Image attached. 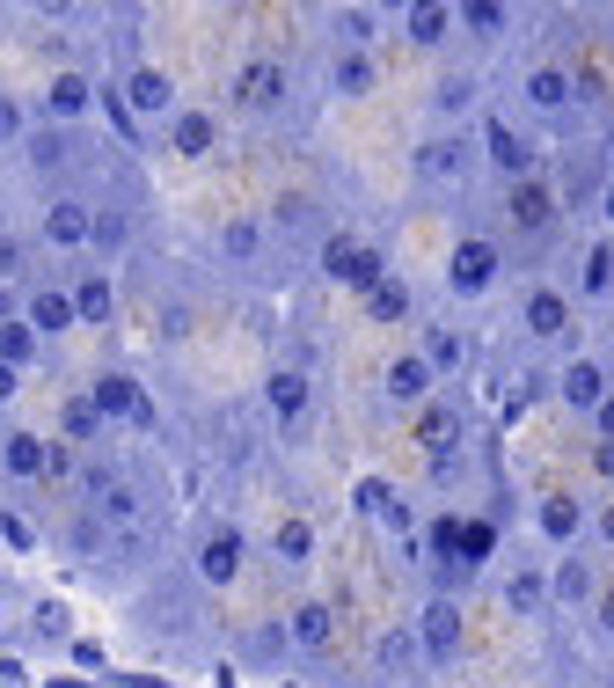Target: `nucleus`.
Listing matches in <instances>:
<instances>
[{
  "mask_svg": "<svg viewBox=\"0 0 614 688\" xmlns=\"http://www.w3.org/2000/svg\"><path fill=\"white\" fill-rule=\"evenodd\" d=\"M234 103L242 110H279L285 103V67L279 59H249V67L234 73Z\"/></svg>",
  "mask_w": 614,
  "mask_h": 688,
  "instance_id": "nucleus-1",
  "label": "nucleus"
},
{
  "mask_svg": "<svg viewBox=\"0 0 614 688\" xmlns=\"http://www.w3.org/2000/svg\"><path fill=\"white\" fill-rule=\"evenodd\" d=\"M242 557H249L242 535H234V528H212L205 549H198V579H205V586H234V579H242Z\"/></svg>",
  "mask_w": 614,
  "mask_h": 688,
  "instance_id": "nucleus-2",
  "label": "nucleus"
},
{
  "mask_svg": "<svg viewBox=\"0 0 614 688\" xmlns=\"http://www.w3.org/2000/svg\"><path fill=\"white\" fill-rule=\"evenodd\" d=\"M44 242H52V249L95 242V206H81V198H52V206H44Z\"/></svg>",
  "mask_w": 614,
  "mask_h": 688,
  "instance_id": "nucleus-3",
  "label": "nucleus"
},
{
  "mask_svg": "<svg viewBox=\"0 0 614 688\" xmlns=\"http://www.w3.org/2000/svg\"><path fill=\"white\" fill-rule=\"evenodd\" d=\"M491 279H497V242L469 235V242L454 249V265H446V286H454V293H483Z\"/></svg>",
  "mask_w": 614,
  "mask_h": 688,
  "instance_id": "nucleus-4",
  "label": "nucleus"
},
{
  "mask_svg": "<svg viewBox=\"0 0 614 688\" xmlns=\"http://www.w3.org/2000/svg\"><path fill=\"white\" fill-rule=\"evenodd\" d=\"M483 147H491V161L505 169L512 183H526V177H534V140H520V132H512L505 118H491V124H483Z\"/></svg>",
  "mask_w": 614,
  "mask_h": 688,
  "instance_id": "nucleus-5",
  "label": "nucleus"
},
{
  "mask_svg": "<svg viewBox=\"0 0 614 688\" xmlns=\"http://www.w3.org/2000/svg\"><path fill=\"white\" fill-rule=\"evenodd\" d=\"M124 110H140V118H169V110H175V81L161 67H140L132 81H124Z\"/></svg>",
  "mask_w": 614,
  "mask_h": 688,
  "instance_id": "nucleus-6",
  "label": "nucleus"
},
{
  "mask_svg": "<svg viewBox=\"0 0 614 688\" xmlns=\"http://www.w3.org/2000/svg\"><path fill=\"white\" fill-rule=\"evenodd\" d=\"M556 389H563V403H571V410H600V403H607V373H600L593 367V359H571V367H563L556 373Z\"/></svg>",
  "mask_w": 614,
  "mask_h": 688,
  "instance_id": "nucleus-7",
  "label": "nucleus"
},
{
  "mask_svg": "<svg viewBox=\"0 0 614 688\" xmlns=\"http://www.w3.org/2000/svg\"><path fill=\"white\" fill-rule=\"evenodd\" d=\"M424 652H432L439 667H446V659L461 652V608H454L446 594H439L432 608H424Z\"/></svg>",
  "mask_w": 614,
  "mask_h": 688,
  "instance_id": "nucleus-8",
  "label": "nucleus"
},
{
  "mask_svg": "<svg viewBox=\"0 0 614 688\" xmlns=\"http://www.w3.org/2000/svg\"><path fill=\"white\" fill-rule=\"evenodd\" d=\"M469 140H424L417 147V177H432V183H454V177H469Z\"/></svg>",
  "mask_w": 614,
  "mask_h": 688,
  "instance_id": "nucleus-9",
  "label": "nucleus"
},
{
  "mask_svg": "<svg viewBox=\"0 0 614 688\" xmlns=\"http://www.w3.org/2000/svg\"><path fill=\"white\" fill-rule=\"evenodd\" d=\"M212 140H220V124L205 118V110H175V124H169V147L183 161H198V154H212Z\"/></svg>",
  "mask_w": 614,
  "mask_h": 688,
  "instance_id": "nucleus-10",
  "label": "nucleus"
},
{
  "mask_svg": "<svg viewBox=\"0 0 614 688\" xmlns=\"http://www.w3.org/2000/svg\"><path fill=\"white\" fill-rule=\"evenodd\" d=\"M263 403H271V418H279V425H293L300 410H308V373L279 367V373H271V381H263Z\"/></svg>",
  "mask_w": 614,
  "mask_h": 688,
  "instance_id": "nucleus-11",
  "label": "nucleus"
},
{
  "mask_svg": "<svg viewBox=\"0 0 614 688\" xmlns=\"http://www.w3.org/2000/svg\"><path fill=\"white\" fill-rule=\"evenodd\" d=\"M520 322H526V337H563V330H571V300L542 286V293H526V316Z\"/></svg>",
  "mask_w": 614,
  "mask_h": 688,
  "instance_id": "nucleus-12",
  "label": "nucleus"
},
{
  "mask_svg": "<svg viewBox=\"0 0 614 688\" xmlns=\"http://www.w3.org/2000/svg\"><path fill=\"white\" fill-rule=\"evenodd\" d=\"M22 322H30V330L37 337H44V330H73V322H81V308H73V293H59V286H44V293H37L30 300V316H22Z\"/></svg>",
  "mask_w": 614,
  "mask_h": 688,
  "instance_id": "nucleus-13",
  "label": "nucleus"
},
{
  "mask_svg": "<svg viewBox=\"0 0 614 688\" xmlns=\"http://www.w3.org/2000/svg\"><path fill=\"white\" fill-rule=\"evenodd\" d=\"M548 220H556V198L542 191V183L526 177V183H512V228H526V235H542Z\"/></svg>",
  "mask_w": 614,
  "mask_h": 688,
  "instance_id": "nucleus-14",
  "label": "nucleus"
},
{
  "mask_svg": "<svg viewBox=\"0 0 614 688\" xmlns=\"http://www.w3.org/2000/svg\"><path fill=\"white\" fill-rule=\"evenodd\" d=\"M424 389H432V359L410 352L387 367V403H424Z\"/></svg>",
  "mask_w": 614,
  "mask_h": 688,
  "instance_id": "nucleus-15",
  "label": "nucleus"
},
{
  "mask_svg": "<svg viewBox=\"0 0 614 688\" xmlns=\"http://www.w3.org/2000/svg\"><path fill=\"white\" fill-rule=\"evenodd\" d=\"M330 637H336V608H322V600L293 608V645L300 652H330Z\"/></svg>",
  "mask_w": 614,
  "mask_h": 688,
  "instance_id": "nucleus-16",
  "label": "nucleus"
},
{
  "mask_svg": "<svg viewBox=\"0 0 614 688\" xmlns=\"http://www.w3.org/2000/svg\"><path fill=\"white\" fill-rule=\"evenodd\" d=\"M95 410H103V418H147V396L132 389V381H124V373H103V381H95Z\"/></svg>",
  "mask_w": 614,
  "mask_h": 688,
  "instance_id": "nucleus-17",
  "label": "nucleus"
},
{
  "mask_svg": "<svg viewBox=\"0 0 614 688\" xmlns=\"http://www.w3.org/2000/svg\"><path fill=\"white\" fill-rule=\"evenodd\" d=\"M0 461H8V477H52V447L37 440V432H16V440L0 447Z\"/></svg>",
  "mask_w": 614,
  "mask_h": 688,
  "instance_id": "nucleus-18",
  "label": "nucleus"
},
{
  "mask_svg": "<svg viewBox=\"0 0 614 688\" xmlns=\"http://www.w3.org/2000/svg\"><path fill=\"white\" fill-rule=\"evenodd\" d=\"M461 432V410L454 403H424L417 410V447H432V455H446V440Z\"/></svg>",
  "mask_w": 614,
  "mask_h": 688,
  "instance_id": "nucleus-19",
  "label": "nucleus"
},
{
  "mask_svg": "<svg viewBox=\"0 0 614 688\" xmlns=\"http://www.w3.org/2000/svg\"><path fill=\"white\" fill-rule=\"evenodd\" d=\"M526 103H534V110H563V103H571V73H563V67H534V73H526Z\"/></svg>",
  "mask_w": 614,
  "mask_h": 688,
  "instance_id": "nucleus-20",
  "label": "nucleus"
},
{
  "mask_svg": "<svg viewBox=\"0 0 614 688\" xmlns=\"http://www.w3.org/2000/svg\"><path fill=\"white\" fill-rule=\"evenodd\" d=\"M403 30H410V44H439V37L454 30V8H439V0H417L403 16Z\"/></svg>",
  "mask_w": 614,
  "mask_h": 688,
  "instance_id": "nucleus-21",
  "label": "nucleus"
},
{
  "mask_svg": "<svg viewBox=\"0 0 614 688\" xmlns=\"http://www.w3.org/2000/svg\"><path fill=\"white\" fill-rule=\"evenodd\" d=\"M88 96H95V89H88L81 73H52V89H44V110H52V118H81Z\"/></svg>",
  "mask_w": 614,
  "mask_h": 688,
  "instance_id": "nucleus-22",
  "label": "nucleus"
},
{
  "mask_svg": "<svg viewBox=\"0 0 614 688\" xmlns=\"http://www.w3.org/2000/svg\"><path fill=\"white\" fill-rule=\"evenodd\" d=\"M73 308H81V322H110L118 293H110V279H103V271H88V279L73 286Z\"/></svg>",
  "mask_w": 614,
  "mask_h": 688,
  "instance_id": "nucleus-23",
  "label": "nucleus"
},
{
  "mask_svg": "<svg viewBox=\"0 0 614 688\" xmlns=\"http://www.w3.org/2000/svg\"><path fill=\"white\" fill-rule=\"evenodd\" d=\"M359 257H366V242H351V235H330V242H322V279L351 286V271H359Z\"/></svg>",
  "mask_w": 614,
  "mask_h": 688,
  "instance_id": "nucleus-24",
  "label": "nucleus"
},
{
  "mask_svg": "<svg viewBox=\"0 0 614 688\" xmlns=\"http://www.w3.org/2000/svg\"><path fill=\"white\" fill-rule=\"evenodd\" d=\"M578 520H585V512H578V498H542V535H548V542H571V535H578Z\"/></svg>",
  "mask_w": 614,
  "mask_h": 688,
  "instance_id": "nucleus-25",
  "label": "nucleus"
},
{
  "mask_svg": "<svg viewBox=\"0 0 614 688\" xmlns=\"http://www.w3.org/2000/svg\"><path fill=\"white\" fill-rule=\"evenodd\" d=\"M424 359H432V373H461L469 367V345H461V330H432L424 337Z\"/></svg>",
  "mask_w": 614,
  "mask_h": 688,
  "instance_id": "nucleus-26",
  "label": "nucleus"
},
{
  "mask_svg": "<svg viewBox=\"0 0 614 688\" xmlns=\"http://www.w3.org/2000/svg\"><path fill=\"white\" fill-rule=\"evenodd\" d=\"M59 425H67V440H95L103 432V410H95V396H67Z\"/></svg>",
  "mask_w": 614,
  "mask_h": 688,
  "instance_id": "nucleus-27",
  "label": "nucleus"
},
{
  "mask_svg": "<svg viewBox=\"0 0 614 688\" xmlns=\"http://www.w3.org/2000/svg\"><path fill=\"white\" fill-rule=\"evenodd\" d=\"M271 549H279V565H308V549H315V528H308V520H279Z\"/></svg>",
  "mask_w": 614,
  "mask_h": 688,
  "instance_id": "nucleus-28",
  "label": "nucleus"
},
{
  "mask_svg": "<svg viewBox=\"0 0 614 688\" xmlns=\"http://www.w3.org/2000/svg\"><path fill=\"white\" fill-rule=\"evenodd\" d=\"M37 359V330L30 322H0V367H30Z\"/></svg>",
  "mask_w": 614,
  "mask_h": 688,
  "instance_id": "nucleus-29",
  "label": "nucleus"
},
{
  "mask_svg": "<svg viewBox=\"0 0 614 688\" xmlns=\"http://www.w3.org/2000/svg\"><path fill=\"white\" fill-rule=\"evenodd\" d=\"M548 600V586H542V571H512L505 579V608H520V616H534Z\"/></svg>",
  "mask_w": 614,
  "mask_h": 688,
  "instance_id": "nucleus-30",
  "label": "nucleus"
},
{
  "mask_svg": "<svg viewBox=\"0 0 614 688\" xmlns=\"http://www.w3.org/2000/svg\"><path fill=\"white\" fill-rule=\"evenodd\" d=\"M366 308H373V322H403V316H410V286H403V279L373 286V293H366Z\"/></svg>",
  "mask_w": 614,
  "mask_h": 688,
  "instance_id": "nucleus-31",
  "label": "nucleus"
},
{
  "mask_svg": "<svg viewBox=\"0 0 614 688\" xmlns=\"http://www.w3.org/2000/svg\"><path fill=\"white\" fill-rule=\"evenodd\" d=\"M366 89H373L366 52H336V96H366Z\"/></svg>",
  "mask_w": 614,
  "mask_h": 688,
  "instance_id": "nucleus-32",
  "label": "nucleus"
},
{
  "mask_svg": "<svg viewBox=\"0 0 614 688\" xmlns=\"http://www.w3.org/2000/svg\"><path fill=\"white\" fill-rule=\"evenodd\" d=\"M336 37H344V52H366V44H373V16H366V8H336Z\"/></svg>",
  "mask_w": 614,
  "mask_h": 688,
  "instance_id": "nucleus-33",
  "label": "nucleus"
},
{
  "mask_svg": "<svg viewBox=\"0 0 614 688\" xmlns=\"http://www.w3.org/2000/svg\"><path fill=\"white\" fill-rule=\"evenodd\" d=\"M585 293H607V286H614V249L607 242H593V249H585Z\"/></svg>",
  "mask_w": 614,
  "mask_h": 688,
  "instance_id": "nucleus-34",
  "label": "nucleus"
},
{
  "mask_svg": "<svg viewBox=\"0 0 614 688\" xmlns=\"http://www.w3.org/2000/svg\"><path fill=\"white\" fill-rule=\"evenodd\" d=\"M461 22H469L475 37H497V30H505L512 16H505V8H497V0H469V8H461Z\"/></svg>",
  "mask_w": 614,
  "mask_h": 688,
  "instance_id": "nucleus-35",
  "label": "nucleus"
},
{
  "mask_svg": "<svg viewBox=\"0 0 614 688\" xmlns=\"http://www.w3.org/2000/svg\"><path fill=\"white\" fill-rule=\"evenodd\" d=\"M548 594H556V600H585V594H593V571H585L578 557H571V565H563L556 579H548Z\"/></svg>",
  "mask_w": 614,
  "mask_h": 688,
  "instance_id": "nucleus-36",
  "label": "nucleus"
},
{
  "mask_svg": "<svg viewBox=\"0 0 614 688\" xmlns=\"http://www.w3.org/2000/svg\"><path fill=\"white\" fill-rule=\"evenodd\" d=\"M220 249H228V257H256V220H228V228H220Z\"/></svg>",
  "mask_w": 614,
  "mask_h": 688,
  "instance_id": "nucleus-37",
  "label": "nucleus"
},
{
  "mask_svg": "<svg viewBox=\"0 0 614 688\" xmlns=\"http://www.w3.org/2000/svg\"><path fill=\"white\" fill-rule=\"evenodd\" d=\"M491 542H497V535L483 528V520H469V528H461V565H483V557H491Z\"/></svg>",
  "mask_w": 614,
  "mask_h": 688,
  "instance_id": "nucleus-38",
  "label": "nucleus"
},
{
  "mask_svg": "<svg viewBox=\"0 0 614 688\" xmlns=\"http://www.w3.org/2000/svg\"><path fill=\"white\" fill-rule=\"evenodd\" d=\"M8 140H22V103H16V96H0V147H8Z\"/></svg>",
  "mask_w": 614,
  "mask_h": 688,
  "instance_id": "nucleus-39",
  "label": "nucleus"
},
{
  "mask_svg": "<svg viewBox=\"0 0 614 688\" xmlns=\"http://www.w3.org/2000/svg\"><path fill=\"white\" fill-rule=\"evenodd\" d=\"M95 242H103V249L124 242V220H118V212H95Z\"/></svg>",
  "mask_w": 614,
  "mask_h": 688,
  "instance_id": "nucleus-40",
  "label": "nucleus"
},
{
  "mask_svg": "<svg viewBox=\"0 0 614 688\" xmlns=\"http://www.w3.org/2000/svg\"><path fill=\"white\" fill-rule=\"evenodd\" d=\"M37 630H44V637L67 630V608H59V600H37Z\"/></svg>",
  "mask_w": 614,
  "mask_h": 688,
  "instance_id": "nucleus-41",
  "label": "nucleus"
},
{
  "mask_svg": "<svg viewBox=\"0 0 614 688\" xmlns=\"http://www.w3.org/2000/svg\"><path fill=\"white\" fill-rule=\"evenodd\" d=\"M469 96H475L469 81H446V89H439V110H469Z\"/></svg>",
  "mask_w": 614,
  "mask_h": 688,
  "instance_id": "nucleus-42",
  "label": "nucleus"
},
{
  "mask_svg": "<svg viewBox=\"0 0 614 688\" xmlns=\"http://www.w3.org/2000/svg\"><path fill=\"white\" fill-rule=\"evenodd\" d=\"M410 652H417V645H410V637H381V659H387V667H403Z\"/></svg>",
  "mask_w": 614,
  "mask_h": 688,
  "instance_id": "nucleus-43",
  "label": "nucleus"
},
{
  "mask_svg": "<svg viewBox=\"0 0 614 688\" xmlns=\"http://www.w3.org/2000/svg\"><path fill=\"white\" fill-rule=\"evenodd\" d=\"M0 535H8V542H16V549H30V542H37V535H30V520H16V512L0 520Z\"/></svg>",
  "mask_w": 614,
  "mask_h": 688,
  "instance_id": "nucleus-44",
  "label": "nucleus"
},
{
  "mask_svg": "<svg viewBox=\"0 0 614 688\" xmlns=\"http://www.w3.org/2000/svg\"><path fill=\"white\" fill-rule=\"evenodd\" d=\"M0 271H22V249H16V235H0Z\"/></svg>",
  "mask_w": 614,
  "mask_h": 688,
  "instance_id": "nucleus-45",
  "label": "nucleus"
},
{
  "mask_svg": "<svg viewBox=\"0 0 614 688\" xmlns=\"http://www.w3.org/2000/svg\"><path fill=\"white\" fill-rule=\"evenodd\" d=\"M593 418H600V440H607V447H614V396H607V403H600V410H593Z\"/></svg>",
  "mask_w": 614,
  "mask_h": 688,
  "instance_id": "nucleus-46",
  "label": "nucleus"
},
{
  "mask_svg": "<svg viewBox=\"0 0 614 688\" xmlns=\"http://www.w3.org/2000/svg\"><path fill=\"white\" fill-rule=\"evenodd\" d=\"M600 630L614 637V586H607V594H600Z\"/></svg>",
  "mask_w": 614,
  "mask_h": 688,
  "instance_id": "nucleus-47",
  "label": "nucleus"
},
{
  "mask_svg": "<svg viewBox=\"0 0 614 688\" xmlns=\"http://www.w3.org/2000/svg\"><path fill=\"white\" fill-rule=\"evenodd\" d=\"M593 469H600V477H614V447H607V440H600V455H593Z\"/></svg>",
  "mask_w": 614,
  "mask_h": 688,
  "instance_id": "nucleus-48",
  "label": "nucleus"
},
{
  "mask_svg": "<svg viewBox=\"0 0 614 688\" xmlns=\"http://www.w3.org/2000/svg\"><path fill=\"white\" fill-rule=\"evenodd\" d=\"M8 396H16V367H0V403H8Z\"/></svg>",
  "mask_w": 614,
  "mask_h": 688,
  "instance_id": "nucleus-49",
  "label": "nucleus"
},
{
  "mask_svg": "<svg viewBox=\"0 0 614 688\" xmlns=\"http://www.w3.org/2000/svg\"><path fill=\"white\" fill-rule=\"evenodd\" d=\"M600 535H607V542H614V506H607V512H600Z\"/></svg>",
  "mask_w": 614,
  "mask_h": 688,
  "instance_id": "nucleus-50",
  "label": "nucleus"
},
{
  "mask_svg": "<svg viewBox=\"0 0 614 688\" xmlns=\"http://www.w3.org/2000/svg\"><path fill=\"white\" fill-rule=\"evenodd\" d=\"M124 688H154V681H147V674H132V681H124Z\"/></svg>",
  "mask_w": 614,
  "mask_h": 688,
  "instance_id": "nucleus-51",
  "label": "nucleus"
},
{
  "mask_svg": "<svg viewBox=\"0 0 614 688\" xmlns=\"http://www.w3.org/2000/svg\"><path fill=\"white\" fill-rule=\"evenodd\" d=\"M607 212H614V191H607Z\"/></svg>",
  "mask_w": 614,
  "mask_h": 688,
  "instance_id": "nucleus-52",
  "label": "nucleus"
}]
</instances>
